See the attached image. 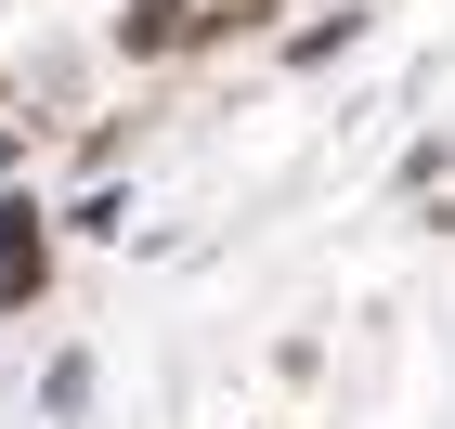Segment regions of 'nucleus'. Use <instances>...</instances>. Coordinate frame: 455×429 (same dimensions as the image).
<instances>
[{
  "label": "nucleus",
  "instance_id": "obj_2",
  "mask_svg": "<svg viewBox=\"0 0 455 429\" xmlns=\"http://www.w3.org/2000/svg\"><path fill=\"white\" fill-rule=\"evenodd\" d=\"M182 27H196V13H182V0H143V13H131V52H170Z\"/></svg>",
  "mask_w": 455,
  "mask_h": 429
},
{
  "label": "nucleus",
  "instance_id": "obj_1",
  "mask_svg": "<svg viewBox=\"0 0 455 429\" xmlns=\"http://www.w3.org/2000/svg\"><path fill=\"white\" fill-rule=\"evenodd\" d=\"M39 299V209H0V313Z\"/></svg>",
  "mask_w": 455,
  "mask_h": 429
}]
</instances>
